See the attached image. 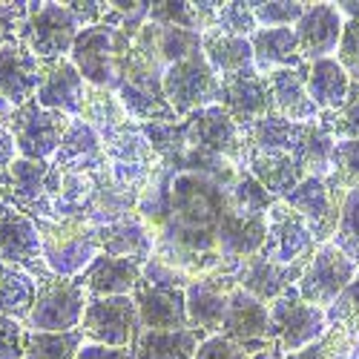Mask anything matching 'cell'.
I'll return each instance as SVG.
<instances>
[{
	"label": "cell",
	"mask_w": 359,
	"mask_h": 359,
	"mask_svg": "<svg viewBox=\"0 0 359 359\" xmlns=\"http://www.w3.org/2000/svg\"><path fill=\"white\" fill-rule=\"evenodd\" d=\"M236 182V178H233ZM184 167L161 164L138 198V216L156 233V256L190 279L236 273L222 259V233L233 216L230 184Z\"/></svg>",
	"instance_id": "6da1fadb"
},
{
	"label": "cell",
	"mask_w": 359,
	"mask_h": 359,
	"mask_svg": "<svg viewBox=\"0 0 359 359\" xmlns=\"http://www.w3.org/2000/svg\"><path fill=\"white\" fill-rule=\"evenodd\" d=\"M0 118L15 138L18 158L26 161H52L72 124L69 115L46 109L35 98L23 107H9L6 101H0Z\"/></svg>",
	"instance_id": "7a4b0ae2"
},
{
	"label": "cell",
	"mask_w": 359,
	"mask_h": 359,
	"mask_svg": "<svg viewBox=\"0 0 359 359\" xmlns=\"http://www.w3.org/2000/svg\"><path fill=\"white\" fill-rule=\"evenodd\" d=\"M38 233H41V250L49 273L55 276H81L89 262H93L101 248H98V230L86 222L75 219H38Z\"/></svg>",
	"instance_id": "3957f363"
},
{
	"label": "cell",
	"mask_w": 359,
	"mask_h": 359,
	"mask_svg": "<svg viewBox=\"0 0 359 359\" xmlns=\"http://www.w3.org/2000/svg\"><path fill=\"white\" fill-rule=\"evenodd\" d=\"M104 153L109 164V175L121 184L127 193L141 198V193L149 187L156 170L161 167V158L153 149V144L147 141L141 124L130 121L121 130L107 133L104 138Z\"/></svg>",
	"instance_id": "277c9868"
},
{
	"label": "cell",
	"mask_w": 359,
	"mask_h": 359,
	"mask_svg": "<svg viewBox=\"0 0 359 359\" xmlns=\"http://www.w3.org/2000/svg\"><path fill=\"white\" fill-rule=\"evenodd\" d=\"M86 305H89V296L78 285V279L46 273L38 279V293H35L32 313L26 319V331H41V334L78 331Z\"/></svg>",
	"instance_id": "5b68a950"
},
{
	"label": "cell",
	"mask_w": 359,
	"mask_h": 359,
	"mask_svg": "<svg viewBox=\"0 0 359 359\" xmlns=\"http://www.w3.org/2000/svg\"><path fill=\"white\" fill-rule=\"evenodd\" d=\"M267 311H271V342L279 345V351L285 356L308 348L331 327L327 313L322 308L305 302L296 287L282 293L276 302L267 305Z\"/></svg>",
	"instance_id": "8992f818"
},
{
	"label": "cell",
	"mask_w": 359,
	"mask_h": 359,
	"mask_svg": "<svg viewBox=\"0 0 359 359\" xmlns=\"http://www.w3.org/2000/svg\"><path fill=\"white\" fill-rule=\"evenodd\" d=\"M81 23L67 9V4H29L26 20L20 26V41L32 49L41 61L69 57Z\"/></svg>",
	"instance_id": "52a82bcc"
},
{
	"label": "cell",
	"mask_w": 359,
	"mask_h": 359,
	"mask_svg": "<svg viewBox=\"0 0 359 359\" xmlns=\"http://www.w3.org/2000/svg\"><path fill=\"white\" fill-rule=\"evenodd\" d=\"M219 93H222V81L201 52L167 67L164 72V98L178 115V121L204 107L219 104Z\"/></svg>",
	"instance_id": "ba28073f"
},
{
	"label": "cell",
	"mask_w": 359,
	"mask_h": 359,
	"mask_svg": "<svg viewBox=\"0 0 359 359\" xmlns=\"http://www.w3.org/2000/svg\"><path fill=\"white\" fill-rule=\"evenodd\" d=\"M359 276V267L334 245H319L311 262L305 264L302 276L296 282V290L305 302L322 308L325 313L334 308V302L342 296V290Z\"/></svg>",
	"instance_id": "9c48e42d"
},
{
	"label": "cell",
	"mask_w": 359,
	"mask_h": 359,
	"mask_svg": "<svg viewBox=\"0 0 359 359\" xmlns=\"http://www.w3.org/2000/svg\"><path fill=\"white\" fill-rule=\"evenodd\" d=\"M86 342L93 345H107V348H133L141 322H138V308L133 296H104V299H89L83 311L81 327Z\"/></svg>",
	"instance_id": "30bf717a"
},
{
	"label": "cell",
	"mask_w": 359,
	"mask_h": 359,
	"mask_svg": "<svg viewBox=\"0 0 359 359\" xmlns=\"http://www.w3.org/2000/svg\"><path fill=\"white\" fill-rule=\"evenodd\" d=\"M61 187L64 175L52 167V161L15 158L9 167V201L35 222L55 216V201L61 196Z\"/></svg>",
	"instance_id": "8fae6325"
},
{
	"label": "cell",
	"mask_w": 359,
	"mask_h": 359,
	"mask_svg": "<svg viewBox=\"0 0 359 359\" xmlns=\"http://www.w3.org/2000/svg\"><path fill=\"white\" fill-rule=\"evenodd\" d=\"M182 133L190 147L222 156V158L233 161L236 167H245V153H248L245 130L238 127L219 104L204 107V109L182 118Z\"/></svg>",
	"instance_id": "7c38bea8"
},
{
	"label": "cell",
	"mask_w": 359,
	"mask_h": 359,
	"mask_svg": "<svg viewBox=\"0 0 359 359\" xmlns=\"http://www.w3.org/2000/svg\"><path fill=\"white\" fill-rule=\"evenodd\" d=\"M319 242L308 222L285 201H276L267 213V236L262 245V256L276 264H308L316 253Z\"/></svg>",
	"instance_id": "4fadbf2b"
},
{
	"label": "cell",
	"mask_w": 359,
	"mask_h": 359,
	"mask_svg": "<svg viewBox=\"0 0 359 359\" xmlns=\"http://www.w3.org/2000/svg\"><path fill=\"white\" fill-rule=\"evenodd\" d=\"M0 264L20 267L35 279L49 273L35 219L18 210L12 201L0 204Z\"/></svg>",
	"instance_id": "5bb4252c"
},
{
	"label": "cell",
	"mask_w": 359,
	"mask_h": 359,
	"mask_svg": "<svg viewBox=\"0 0 359 359\" xmlns=\"http://www.w3.org/2000/svg\"><path fill=\"white\" fill-rule=\"evenodd\" d=\"M282 201L287 207H293V210L308 222V227L313 230L319 245H327L334 238L337 224H339V216H342L345 196L342 193H334L331 187H327L325 178L305 175L302 182H299V187L293 193H287Z\"/></svg>",
	"instance_id": "9a60e30c"
},
{
	"label": "cell",
	"mask_w": 359,
	"mask_h": 359,
	"mask_svg": "<svg viewBox=\"0 0 359 359\" xmlns=\"http://www.w3.org/2000/svg\"><path fill=\"white\" fill-rule=\"evenodd\" d=\"M219 334L236 345H242L250 356H256L271 345V311L242 287H236L227 299V311Z\"/></svg>",
	"instance_id": "2e32d148"
},
{
	"label": "cell",
	"mask_w": 359,
	"mask_h": 359,
	"mask_svg": "<svg viewBox=\"0 0 359 359\" xmlns=\"http://www.w3.org/2000/svg\"><path fill=\"white\" fill-rule=\"evenodd\" d=\"M115 29L107 23H95L81 29L69 61L78 67L81 78L89 86H101L115 93Z\"/></svg>",
	"instance_id": "e0dca14e"
},
{
	"label": "cell",
	"mask_w": 359,
	"mask_h": 359,
	"mask_svg": "<svg viewBox=\"0 0 359 359\" xmlns=\"http://www.w3.org/2000/svg\"><path fill=\"white\" fill-rule=\"evenodd\" d=\"M236 273H219L190 279L184 296H187V327L204 337H216L222 331V319L227 311V299L236 290Z\"/></svg>",
	"instance_id": "ac0fdd59"
},
{
	"label": "cell",
	"mask_w": 359,
	"mask_h": 359,
	"mask_svg": "<svg viewBox=\"0 0 359 359\" xmlns=\"http://www.w3.org/2000/svg\"><path fill=\"white\" fill-rule=\"evenodd\" d=\"M43 78V61L20 38L0 46V101L23 107L38 95Z\"/></svg>",
	"instance_id": "d6986e66"
},
{
	"label": "cell",
	"mask_w": 359,
	"mask_h": 359,
	"mask_svg": "<svg viewBox=\"0 0 359 359\" xmlns=\"http://www.w3.org/2000/svg\"><path fill=\"white\" fill-rule=\"evenodd\" d=\"M342 29H345V15L339 12L337 4H308L305 15L293 26L305 64L334 57L342 41Z\"/></svg>",
	"instance_id": "ffe728a7"
},
{
	"label": "cell",
	"mask_w": 359,
	"mask_h": 359,
	"mask_svg": "<svg viewBox=\"0 0 359 359\" xmlns=\"http://www.w3.org/2000/svg\"><path fill=\"white\" fill-rule=\"evenodd\" d=\"M52 167L61 175H95L107 170V153L101 135L81 118H72V124L52 156Z\"/></svg>",
	"instance_id": "44dd1931"
},
{
	"label": "cell",
	"mask_w": 359,
	"mask_h": 359,
	"mask_svg": "<svg viewBox=\"0 0 359 359\" xmlns=\"http://www.w3.org/2000/svg\"><path fill=\"white\" fill-rule=\"evenodd\" d=\"M219 107L242 130L253 127L256 121H262L264 115L273 112V98H271V86H267V78L259 75V72H253V75H238V78L222 81Z\"/></svg>",
	"instance_id": "7402d4cb"
},
{
	"label": "cell",
	"mask_w": 359,
	"mask_h": 359,
	"mask_svg": "<svg viewBox=\"0 0 359 359\" xmlns=\"http://www.w3.org/2000/svg\"><path fill=\"white\" fill-rule=\"evenodd\" d=\"M187 290V287H184ZM182 287H156L138 282L133 302L138 308L141 331H184L187 327V296Z\"/></svg>",
	"instance_id": "603a6c76"
},
{
	"label": "cell",
	"mask_w": 359,
	"mask_h": 359,
	"mask_svg": "<svg viewBox=\"0 0 359 359\" xmlns=\"http://www.w3.org/2000/svg\"><path fill=\"white\" fill-rule=\"evenodd\" d=\"M305 264H276L271 259H264L262 253L245 259L236 271V285L245 293H250L253 299H259L262 305H271L282 293H287L290 287H296L299 276H302Z\"/></svg>",
	"instance_id": "cb8c5ba5"
},
{
	"label": "cell",
	"mask_w": 359,
	"mask_h": 359,
	"mask_svg": "<svg viewBox=\"0 0 359 359\" xmlns=\"http://www.w3.org/2000/svg\"><path fill=\"white\" fill-rule=\"evenodd\" d=\"M86 95V81L81 78L78 67L69 57H57V61H43V78L38 86L35 101L46 109L64 112L69 118H81V104Z\"/></svg>",
	"instance_id": "d4e9b609"
},
{
	"label": "cell",
	"mask_w": 359,
	"mask_h": 359,
	"mask_svg": "<svg viewBox=\"0 0 359 359\" xmlns=\"http://www.w3.org/2000/svg\"><path fill=\"white\" fill-rule=\"evenodd\" d=\"M95 230H98V248L107 256L133 259L141 267L156 256V233L138 216V210L112 224H101Z\"/></svg>",
	"instance_id": "484cf974"
},
{
	"label": "cell",
	"mask_w": 359,
	"mask_h": 359,
	"mask_svg": "<svg viewBox=\"0 0 359 359\" xmlns=\"http://www.w3.org/2000/svg\"><path fill=\"white\" fill-rule=\"evenodd\" d=\"M78 285L86 290L89 299H104V296H133L141 282V264L133 259H118L98 253L89 267L75 276Z\"/></svg>",
	"instance_id": "4316f807"
},
{
	"label": "cell",
	"mask_w": 359,
	"mask_h": 359,
	"mask_svg": "<svg viewBox=\"0 0 359 359\" xmlns=\"http://www.w3.org/2000/svg\"><path fill=\"white\" fill-rule=\"evenodd\" d=\"M267 86H271V98H273V112L287 118L293 124H313L319 121V107L313 104L308 83L302 69H279L264 75Z\"/></svg>",
	"instance_id": "83f0119b"
},
{
	"label": "cell",
	"mask_w": 359,
	"mask_h": 359,
	"mask_svg": "<svg viewBox=\"0 0 359 359\" xmlns=\"http://www.w3.org/2000/svg\"><path fill=\"white\" fill-rule=\"evenodd\" d=\"M201 55L207 57L210 69L219 75V81L256 72L250 38H236L222 32V29H210V32L201 35Z\"/></svg>",
	"instance_id": "f1b7e54d"
},
{
	"label": "cell",
	"mask_w": 359,
	"mask_h": 359,
	"mask_svg": "<svg viewBox=\"0 0 359 359\" xmlns=\"http://www.w3.org/2000/svg\"><path fill=\"white\" fill-rule=\"evenodd\" d=\"M250 46H253V64L259 75H271L279 69H299L305 64L293 26L256 29L250 35Z\"/></svg>",
	"instance_id": "f546056e"
},
{
	"label": "cell",
	"mask_w": 359,
	"mask_h": 359,
	"mask_svg": "<svg viewBox=\"0 0 359 359\" xmlns=\"http://www.w3.org/2000/svg\"><path fill=\"white\" fill-rule=\"evenodd\" d=\"M299 69L305 75L308 93L319 107V112H337L353 98V83L337 57H322V61L313 64H302Z\"/></svg>",
	"instance_id": "4dcf8cb0"
},
{
	"label": "cell",
	"mask_w": 359,
	"mask_h": 359,
	"mask_svg": "<svg viewBox=\"0 0 359 359\" xmlns=\"http://www.w3.org/2000/svg\"><path fill=\"white\" fill-rule=\"evenodd\" d=\"M245 167L250 170V175L256 178V182L279 201L287 193H293L299 187V182L305 178L302 167L296 164V158L290 153H262V149L248 147Z\"/></svg>",
	"instance_id": "1f68e13d"
},
{
	"label": "cell",
	"mask_w": 359,
	"mask_h": 359,
	"mask_svg": "<svg viewBox=\"0 0 359 359\" xmlns=\"http://www.w3.org/2000/svg\"><path fill=\"white\" fill-rule=\"evenodd\" d=\"M149 20L161 26L187 29V32H210L219 20V4L213 0H167V4H149Z\"/></svg>",
	"instance_id": "d6a6232c"
},
{
	"label": "cell",
	"mask_w": 359,
	"mask_h": 359,
	"mask_svg": "<svg viewBox=\"0 0 359 359\" xmlns=\"http://www.w3.org/2000/svg\"><path fill=\"white\" fill-rule=\"evenodd\" d=\"M207 337L198 331H141L133 351V359H196L198 345Z\"/></svg>",
	"instance_id": "836d02e7"
},
{
	"label": "cell",
	"mask_w": 359,
	"mask_h": 359,
	"mask_svg": "<svg viewBox=\"0 0 359 359\" xmlns=\"http://www.w3.org/2000/svg\"><path fill=\"white\" fill-rule=\"evenodd\" d=\"M305 127L308 124H293L287 118L271 112L245 130V144L250 149H262V153H290L293 156V149L305 135Z\"/></svg>",
	"instance_id": "e575fe53"
},
{
	"label": "cell",
	"mask_w": 359,
	"mask_h": 359,
	"mask_svg": "<svg viewBox=\"0 0 359 359\" xmlns=\"http://www.w3.org/2000/svg\"><path fill=\"white\" fill-rule=\"evenodd\" d=\"M38 279L12 264H0V316H9L26 325L35 305Z\"/></svg>",
	"instance_id": "d590c367"
},
{
	"label": "cell",
	"mask_w": 359,
	"mask_h": 359,
	"mask_svg": "<svg viewBox=\"0 0 359 359\" xmlns=\"http://www.w3.org/2000/svg\"><path fill=\"white\" fill-rule=\"evenodd\" d=\"M334 149H337V138L331 135L322 121H313L305 127V135L299 141V147L293 149L296 164L302 167L305 175H316V178H327L334 167Z\"/></svg>",
	"instance_id": "8d00e7d4"
},
{
	"label": "cell",
	"mask_w": 359,
	"mask_h": 359,
	"mask_svg": "<svg viewBox=\"0 0 359 359\" xmlns=\"http://www.w3.org/2000/svg\"><path fill=\"white\" fill-rule=\"evenodd\" d=\"M81 121H86L104 138L107 133H115L124 124H130V115H127V109L121 107V101H118V95L112 93V89H101V86L86 83V95H83V104H81Z\"/></svg>",
	"instance_id": "74e56055"
},
{
	"label": "cell",
	"mask_w": 359,
	"mask_h": 359,
	"mask_svg": "<svg viewBox=\"0 0 359 359\" xmlns=\"http://www.w3.org/2000/svg\"><path fill=\"white\" fill-rule=\"evenodd\" d=\"M230 201H233V210L238 216H245V219H264L279 198H273L250 175V170L242 167L236 172V182L230 184Z\"/></svg>",
	"instance_id": "f35d334b"
},
{
	"label": "cell",
	"mask_w": 359,
	"mask_h": 359,
	"mask_svg": "<svg viewBox=\"0 0 359 359\" xmlns=\"http://www.w3.org/2000/svg\"><path fill=\"white\" fill-rule=\"evenodd\" d=\"M93 175H64V187L55 201L52 219H75L89 224V219H93Z\"/></svg>",
	"instance_id": "ab89813d"
},
{
	"label": "cell",
	"mask_w": 359,
	"mask_h": 359,
	"mask_svg": "<svg viewBox=\"0 0 359 359\" xmlns=\"http://www.w3.org/2000/svg\"><path fill=\"white\" fill-rule=\"evenodd\" d=\"M83 345H86V339L81 331H69V334L26 331L23 359H78Z\"/></svg>",
	"instance_id": "60d3db41"
},
{
	"label": "cell",
	"mask_w": 359,
	"mask_h": 359,
	"mask_svg": "<svg viewBox=\"0 0 359 359\" xmlns=\"http://www.w3.org/2000/svg\"><path fill=\"white\" fill-rule=\"evenodd\" d=\"M356 345H359V337L353 331H348L345 325H331L316 342H311L308 348L296 353H287L285 359H351Z\"/></svg>",
	"instance_id": "b9f144b4"
},
{
	"label": "cell",
	"mask_w": 359,
	"mask_h": 359,
	"mask_svg": "<svg viewBox=\"0 0 359 359\" xmlns=\"http://www.w3.org/2000/svg\"><path fill=\"white\" fill-rule=\"evenodd\" d=\"M325 182L334 193H342V196H348L351 190H359V141H337L334 167Z\"/></svg>",
	"instance_id": "7bdbcfd3"
},
{
	"label": "cell",
	"mask_w": 359,
	"mask_h": 359,
	"mask_svg": "<svg viewBox=\"0 0 359 359\" xmlns=\"http://www.w3.org/2000/svg\"><path fill=\"white\" fill-rule=\"evenodd\" d=\"M331 242L359 267V190H351L342 204V216Z\"/></svg>",
	"instance_id": "ee69618b"
},
{
	"label": "cell",
	"mask_w": 359,
	"mask_h": 359,
	"mask_svg": "<svg viewBox=\"0 0 359 359\" xmlns=\"http://www.w3.org/2000/svg\"><path fill=\"white\" fill-rule=\"evenodd\" d=\"M250 9L259 29H276V26H296L299 18L305 15L308 4H299V0H250Z\"/></svg>",
	"instance_id": "f6af8a7d"
},
{
	"label": "cell",
	"mask_w": 359,
	"mask_h": 359,
	"mask_svg": "<svg viewBox=\"0 0 359 359\" xmlns=\"http://www.w3.org/2000/svg\"><path fill=\"white\" fill-rule=\"evenodd\" d=\"M216 29L227 35H236V38H250L259 23L253 18V9H250V0L242 4V0H230V4H219V20H216Z\"/></svg>",
	"instance_id": "bcb514c9"
},
{
	"label": "cell",
	"mask_w": 359,
	"mask_h": 359,
	"mask_svg": "<svg viewBox=\"0 0 359 359\" xmlns=\"http://www.w3.org/2000/svg\"><path fill=\"white\" fill-rule=\"evenodd\" d=\"M319 121L337 141H359V89L353 86V98L337 112H322Z\"/></svg>",
	"instance_id": "7dc6e473"
},
{
	"label": "cell",
	"mask_w": 359,
	"mask_h": 359,
	"mask_svg": "<svg viewBox=\"0 0 359 359\" xmlns=\"http://www.w3.org/2000/svg\"><path fill=\"white\" fill-rule=\"evenodd\" d=\"M327 322L345 325L348 331H353L359 337V276L342 290V296L334 302V308L327 311Z\"/></svg>",
	"instance_id": "c3c4849f"
},
{
	"label": "cell",
	"mask_w": 359,
	"mask_h": 359,
	"mask_svg": "<svg viewBox=\"0 0 359 359\" xmlns=\"http://www.w3.org/2000/svg\"><path fill=\"white\" fill-rule=\"evenodd\" d=\"M334 57L345 69V75L351 78V83L359 89V23L356 20H345L342 41H339V49Z\"/></svg>",
	"instance_id": "681fc988"
},
{
	"label": "cell",
	"mask_w": 359,
	"mask_h": 359,
	"mask_svg": "<svg viewBox=\"0 0 359 359\" xmlns=\"http://www.w3.org/2000/svg\"><path fill=\"white\" fill-rule=\"evenodd\" d=\"M141 282L144 285H156V287H187L190 285V276L182 273L178 267L161 262L158 256H153L144 267H141Z\"/></svg>",
	"instance_id": "f907efd6"
},
{
	"label": "cell",
	"mask_w": 359,
	"mask_h": 359,
	"mask_svg": "<svg viewBox=\"0 0 359 359\" xmlns=\"http://www.w3.org/2000/svg\"><path fill=\"white\" fill-rule=\"evenodd\" d=\"M26 325L9 316H0V359H23Z\"/></svg>",
	"instance_id": "816d5d0a"
},
{
	"label": "cell",
	"mask_w": 359,
	"mask_h": 359,
	"mask_svg": "<svg viewBox=\"0 0 359 359\" xmlns=\"http://www.w3.org/2000/svg\"><path fill=\"white\" fill-rule=\"evenodd\" d=\"M196 359H253L242 345L230 342L227 337L216 334V337H207L198 351H196Z\"/></svg>",
	"instance_id": "f5cc1de1"
},
{
	"label": "cell",
	"mask_w": 359,
	"mask_h": 359,
	"mask_svg": "<svg viewBox=\"0 0 359 359\" xmlns=\"http://www.w3.org/2000/svg\"><path fill=\"white\" fill-rule=\"evenodd\" d=\"M26 12H29V4H0V46L20 38Z\"/></svg>",
	"instance_id": "db71d44e"
},
{
	"label": "cell",
	"mask_w": 359,
	"mask_h": 359,
	"mask_svg": "<svg viewBox=\"0 0 359 359\" xmlns=\"http://www.w3.org/2000/svg\"><path fill=\"white\" fill-rule=\"evenodd\" d=\"M15 158H18L15 138L4 124V118H0V187H9V167L15 164Z\"/></svg>",
	"instance_id": "11a10c76"
},
{
	"label": "cell",
	"mask_w": 359,
	"mask_h": 359,
	"mask_svg": "<svg viewBox=\"0 0 359 359\" xmlns=\"http://www.w3.org/2000/svg\"><path fill=\"white\" fill-rule=\"evenodd\" d=\"M67 9L75 15V20L86 29V26H95L104 20V12H107V4H98V0H72L67 4Z\"/></svg>",
	"instance_id": "9f6ffc18"
},
{
	"label": "cell",
	"mask_w": 359,
	"mask_h": 359,
	"mask_svg": "<svg viewBox=\"0 0 359 359\" xmlns=\"http://www.w3.org/2000/svg\"><path fill=\"white\" fill-rule=\"evenodd\" d=\"M78 359H133L130 348H107V345H93L86 342L78 353Z\"/></svg>",
	"instance_id": "6f0895ef"
},
{
	"label": "cell",
	"mask_w": 359,
	"mask_h": 359,
	"mask_svg": "<svg viewBox=\"0 0 359 359\" xmlns=\"http://www.w3.org/2000/svg\"><path fill=\"white\" fill-rule=\"evenodd\" d=\"M337 6L345 15V20H356L359 23V0H339Z\"/></svg>",
	"instance_id": "680465c9"
},
{
	"label": "cell",
	"mask_w": 359,
	"mask_h": 359,
	"mask_svg": "<svg viewBox=\"0 0 359 359\" xmlns=\"http://www.w3.org/2000/svg\"><path fill=\"white\" fill-rule=\"evenodd\" d=\"M253 359H285V353L279 351V345H273V342H271V345H267L262 353H256Z\"/></svg>",
	"instance_id": "91938a15"
},
{
	"label": "cell",
	"mask_w": 359,
	"mask_h": 359,
	"mask_svg": "<svg viewBox=\"0 0 359 359\" xmlns=\"http://www.w3.org/2000/svg\"><path fill=\"white\" fill-rule=\"evenodd\" d=\"M9 201V187H0V204Z\"/></svg>",
	"instance_id": "94428289"
},
{
	"label": "cell",
	"mask_w": 359,
	"mask_h": 359,
	"mask_svg": "<svg viewBox=\"0 0 359 359\" xmlns=\"http://www.w3.org/2000/svg\"><path fill=\"white\" fill-rule=\"evenodd\" d=\"M351 359H359V345H356V351H353V356Z\"/></svg>",
	"instance_id": "6125c7cd"
}]
</instances>
